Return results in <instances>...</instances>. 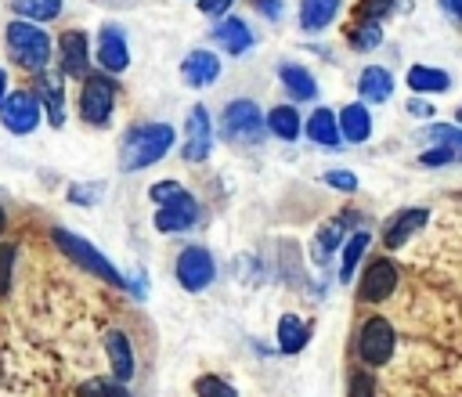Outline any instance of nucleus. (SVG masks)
<instances>
[{"mask_svg":"<svg viewBox=\"0 0 462 397\" xmlns=\"http://www.w3.org/2000/svg\"><path fill=\"white\" fill-rule=\"evenodd\" d=\"M170 148H173V126H170V123H141V126H134V130L123 137L119 166H123L126 173L144 170V166L159 162Z\"/></svg>","mask_w":462,"mask_h":397,"instance_id":"f257e3e1","label":"nucleus"},{"mask_svg":"<svg viewBox=\"0 0 462 397\" xmlns=\"http://www.w3.org/2000/svg\"><path fill=\"white\" fill-rule=\"evenodd\" d=\"M7 51L22 69L40 72L51 61V36L36 22H11L7 25Z\"/></svg>","mask_w":462,"mask_h":397,"instance_id":"f03ea898","label":"nucleus"},{"mask_svg":"<svg viewBox=\"0 0 462 397\" xmlns=\"http://www.w3.org/2000/svg\"><path fill=\"white\" fill-rule=\"evenodd\" d=\"M54 245H58L72 263H79L83 271L97 274L101 282H108V285H123V274H119V271L108 263V256L97 253L87 238H79V235H72V231H65V227H54Z\"/></svg>","mask_w":462,"mask_h":397,"instance_id":"7ed1b4c3","label":"nucleus"},{"mask_svg":"<svg viewBox=\"0 0 462 397\" xmlns=\"http://www.w3.org/2000/svg\"><path fill=\"white\" fill-rule=\"evenodd\" d=\"M224 137L231 141V144H260L263 141V130H267V119H263V112H260V105L256 101H231L227 108H224Z\"/></svg>","mask_w":462,"mask_h":397,"instance_id":"20e7f679","label":"nucleus"},{"mask_svg":"<svg viewBox=\"0 0 462 397\" xmlns=\"http://www.w3.org/2000/svg\"><path fill=\"white\" fill-rule=\"evenodd\" d=\"M112 105H116V87L105 76H87L79 90V115L94 126H105L112 115Z\"/></svg>","mask_w":462,"mask_h":397,"instance_id":"39448f33","label":"nucleus"},{"mask_svg":"<svg viewBox=\"0 0 462 397\" xmlns=\"http://www.w3.org/2000/svg\"><path fill=\"white\" fill-rule=\"evenodd\" d=\"M213 278H217V263H213L209 249L188 245V249L177 256V282H180L188 292H202Z\"/></svg>","mask_w":462,"mask_h":397,"instance_id":"423d86ee","label":"nucleus"},{"mask_svg":"<svg viewBox=\"0 0 462 397\" xmlns=\"http://www.w3.org/2000/svg\"><path fill=\"white\" fill-rule=\"evenodd\" d=\"M397 346V336H393V325L386 318H368L361 336H357V350H361V361L368 365H386L390 354Z\"/></svg>","mask_w":462,"mask_h":397,"instance_id":"0eeeda50","label":"nucleus"},{"mask_svg":"<svg viewBox=\"0 0 462 397\" xmlns=\"http://www.w3.org/2000/svg\"><path fill=\"white\" fill-rule=\"evenodd\" d=\"M0 123H4V130H11V134H29V130H36V123H40V105H36V97L32 94H7L4 101H0Z\"/></svg>","mask_w":462,"mask_h":397,"instance_id":"6e6552de","label":"nucleus"},{"mask_svg":"<svg viewBox=\"0 0 462 397\" xmlns=\"http://www.w3.org/2000/svg\"><path fill=\"white\" fill-rule=\"evenodd\" d=\"M209 148H213V126H209V112H206L202 105H195V108L188 112V137H184L180 155H184L188 162H202V159L209 155Z\"/></svg>","mask_w":462,"mask_h":397,"instance_id":"1a4fd4ad","label":"nucleus"},{"mask_svg":"<svg viewBox=\"0 0 462 397\" xmlns=\"http://www.w3.org/2000/svg\"><path fill=\"white\" fill-rule=\"evenodd\" d=\"M195 220H199V202H195L188 191H180L177 198L162 202L159 213H155V227L166 231V235H173V231H188Z\"/></svg>","mask_w":462,"mask_h":397,"instance_id":"9d476101","label":"nucleus"},{"mask_svg":"<svg viewBox=\"0 0 462 397\" xmlns=\"http://www.w3.org/2000/svg\"><path fill=\"white\" fill-rule=\"evenodd\" d=\"M397 267H393V260H372L368 263V271H365V278H361V296L365 300H386L393 289H397Z\"/></svg>","mask_w":462,"mask_h":397,"instance_id":"9b49d317","label":"nucleus"},{"mask_svg":"<svg viewBox=\"0 0 462 397\" xmlns=\"http://www.w3.org/2000/svg\"><path fill=\"white\" fill-rule=\"evenodd\" d=\"M97 61H101V69H108V72H123V69L130 65L126 40H123V32H119L116 25H105V29H101V36H97Z\"/></svg>","mask_w":462,"mask_h":397,"instance_id":"f8f14e48","label":"nucleus"},{"mask_svg":"<svg viewBox=\"0 0 462 397\" xmlns=\"http://www.w3.org/2000/svg\"><path fill=\"white\" fill-rule=\"evenodd\" d=\"M180 76H184L188 87H209L220 76V61H217L213 51H191L180 61Z\"/></svg>","mask_w":462,"mask_h":397,"instance_id":"ddd939ff","label":"nucleus"},{"mask_svg":"<svg viewBox=\"0 0 462 397\" xmlns=\"http://www.w3.org/2000/svg\"><path fill=\"white\" fill-rule=\"evenodd\" d=\"M426 220H430V209H422V206H411V209H404V213H397L390 224H386V235H383V242L390 245V249H397V245H404L415 231H422L426 227Z\"/></svg>","mask_w":462,"mask_h":397,"instance_id":"4468645a","label":"nucleus"},{"mask_svg":"<svg viewBox=\"0 0 462 397\" xmlns=\"http://www.w3.org/2000/svg\"><path fill=\"white\" fill-rule=\"evenodd\" d=\"M213 40H217L227 54H245V51L253 47V32H249V25H245L242 18H235V14H227V18L217 22Z\"/></svg>","mask_w":462,"mask_h":397,"instance_id":"2eb2a0df","label":"nucleus"},{"mask_svg":"<svg viewBox=\"0 0 462 397\" xmlns=\"http://www.w3.org/2000/svg\"><path fill=\"white\" fill-rule=\"evenodd\" d=\"M336 126H339V137H343V141H350V144H361V141H368V134H372V119H368V108H365V105H346V108L339 112Z\"/></svg>","mask_w":462,"mask_h":397,"instance_id":"dca6fc26","label":"nucleus"},{"mask_svg":"<svg viewBox=\"0 0 462 397\" xmlns=\"http://www.w3.org/2000/svg\"><path fill=\"white\" fill-rule=\"evenodd\" d=\"M105 346H108V361H112V375L116 383H126L134 375V350H130V339L123 332H108L105 336Z\"/></svg>","mask_w":462,"mask_h":397,"instance_id":"f3484780","label":"nucleus"},{"mask_svg":"<svg viewBox=\"0 0 462 397\" xmlns=\"http://www.w3.org/2000/svg\"><path fill=\"white\" fill-rule=\"evenodd\" d=\"M61 69L65 76H87V36L83 32H65L61 36Z\"/></svg>","mask_w":462,"mask_h":397,"instance_id":"a211bd4d","label":"nucleus"},{"mask_svg":"<svg viewBox=\"0 0 462 397\" xmlns=\"http://www.w3.org/2000/svg\"><path fill=\"white\" fill-rule=\"evenodd\" d=\"M357 90H361L365 101L383 105V101L390 97V90H393V76H390L386 69H379V65H368V69L361 72V79H357Z\"/></svg>","mask_w":462,"mask_h":397,"instance_id":"6ab92c4d","label":"nucleus"},{"mask_svg":"<svg viewBox=\"0 0 462 397\" xmlns=\"http://www.w3.org/2000/svg\"><path fill=\"white\" fill-rule=\"evenodd\" d=\"M336 14H339V0H303V4H300V25H303L307 32L325 29Z\"/></svg>","mask_w":462,"mask_h":397,"instance_id":"aec40b11","label":"nucleus"},{"mask_svg":"<svg viewBox=\"0 0 462 397\" xmlns=\"http://www.w3.org/2000/svg\"><path fill=\"white\" fill-rule=\"evenodd\" d=\"M408 87L415 94H440L451 87V76L440 72V69H430V65H411L408 69Z\"/></svg>","mask_w":462,"mask_h":397,"instance_id":"412c9836","label":"nucleus"},{"mask_svg":"<svg viewBox=\"0 0 462 397\" xmlns=\"http://www.w3.org/2000/svg\"><path fill=\"white\" fill-rule=\"evenodd\" d=\"M307 137L314 144H325V148H336L343 137H339V126H336V115L328 108H314V115L307 119Z\"/></svg>","mask_w":462,"mask_h":397,"instance_id":"4be33fe9","label":"nucleus"},{"mask_svg":"<svg viewBox=\"0 0 462 397\" xmlns=\"http://www.w3.org/2000/svg\"><path fill=\"white\" fill-rule=\"evenodd\" d=\"M307 339H310V325L307 321H300L292 314H285L278 321V346H282V354H300L307 346Z\"/></svg>","mask_w":462,"mask_h":397,"instance_id":"5701e85b","label":"nucleus"},{"mask_svg":"<svg viewBox=\"0 0 462 397\" xmlns=\"http://www.w3.org/2000/svg\"><path fill=\"white\" fill-rule=\"evenodd\" d=\"M278 76H282V83L289 87V94L296 97V101H310L314 94H318V83H314V76L303 69V65H282L278 69Z\"/></svg>","mask_w":462,"mask_h":397,"instance_id":"b1692460","label":"nucleus"},{"mask_svg":"<svg viewBox=\"0 0 462 397\" xmlns=\"http://www.w3.org/2000/svg\"><path fill=\"white\" fill-rule=\"evenodd\" d=\"M267 119V130L274 134V137H282V141H296L300 137V115H296V108H289V105H278L271 115H263Z\"/></svg>","mask_w":462,"mask_h":397,"instance_id":"393cba45","label":"nucleus"},{"mask_svg":"<svg viewBox=\"0 0 462 397\" xmlns=\"http://www.w3.org/2000/svg\"><path fill=\"white\" fill-rule=\"evenodd\" d=\"M368 231H354L350 238H346V245H343V263H339V282H350L354 278V267H357V260L365 256V249H368Z\"/></svg>","mask_w":462,"mask_h":397,"instance_id":"a878e982","label":"nucleus"},{"mask_svg":"<svg viewBox=\"0 0 462 397\" xmlns=\"http://www.w3.org/2000/svg\"><path fill=\"white\" fill-rule=\"evenodd\" d=\"M40 94L47 97V115H51V123L61 126V123H65V108H61V76H51V72L43 69V87H40Z\"/></svg>","mask_w":462,"mask_h":397,"instance_id":"bb28decb","label":"nucleus"},{"mask_svg":"<svg viewBox=\"0 0 462 397\" xmlns=\"http://www.w3.org/2000/svg\"><path fill=\"white\" fill-rule=\"evenodd\" d=\"M422 141H430L433 148H462V126H451V123H433V126H426L422 134H419Z\"/></svg>","mask_w":462,"mask_h":397,"instance_id":"cd10ccee","label":"nucleus"},{"mask_svg":"<svg viewBox=\"0 0 462 397\" xmlns=\"http://www.w3.org/2000/svg\"><path fill=\"white\" fill-rule=\"evenodd\" d=\"M383 43V29H379V18H361L350 32V47L354 51H372Z\"/></svg>","mask_w":462,"mask_h":397,"instance_id":"c85d7f7f","label":"nucleus"},{"mask_svg":"<svg viewBox=\"0 0 462 397\" xmlns=\"http://www.w3.org/2000/svg\"><path fill=\"white\" fill-rule=\"evenodd\" d=\"M11 7L25 18H32V22H51V18L61 14V0H14Z\"/></svg>","mask_w":462,"mask_h":397,"instance_id":"c756f323","label":"nucleus"},{"mask_svg":"<svg viewBox=\"0 0 462 397\" xmlns=\"http://www.w3.org/2000/svg\"><path fill=\"white\" fill-rule=\"evenodd\" d=\"M76 397H130V390L123 383H116V379H87L76 390Z\"/></svg>","mask_w":462,"mask_h":397,"instance_id":"7c9ffc66","label":"nucleus"},{"mask_svg":"<svg viewBox=\"0 0 462 397\" xmlns=\"http://www.w3.org/2000/svg\"><path fill=\"white\" fill-rule=\"evenodd\" d=\"M339 238H343V220H328V224L318 231V238H314V256L321 260L328 249L339 245Z\"/></svg>","mask_w":462,"mask_h":397,"instance_id":"2f4dec72","label":"nucleus"},{"mask_svg":"<svg viewBox=\"0 0 462 397\" xmlns=\"http://www.w3.org/2000/svg\"><path fill=\"white\" fill-rule=\"evenodd\" d=\"M195 393H199V397H238L235 386H227V383L217 379V375H202V379L195 383Z\"/></svg>","mask_w":462,"mask_h":397,"instance_id":"473e14b6","label":"nucleus"},{"mask_svg":"<svg viewBox=\"0 0 462 397\" xmlns=\"http://www.w3.org/2000/svg\"><path fill=\"white\" fill-rule=\"evenodd\" d=\"M101 191H105V184H72L69 188V198L79 202V206H94L101 198Z\"/></svg>","mask_w":462,"mask_h":397,"instance_id":"72a5a7b5","label":"nucleus"},{"mask_svg":"<svg viewBox=\"0 0 462 397\" xmlns=\"http://www.w3.org/2000/svg\"><path fill=\"white\" fill-rule=\"evenodd\" d=\"M325 184H332V188H339V191H357V177H354L350 170H328V173H325Z\"/></svg>","mask_w":462,"mask_h":397,"instance_id":"f704fd0d","label":"nucleus"},{"mask_svg":"<svg viewBox=\"0 0 462 397\" xmlns=\"http://www.w3.org/2000/svg\"><path fill=\"white\" fill-rule=\"evenodd\" d=\"M11 267H14V245H0V296L11 285Z\"/></svg>","mask_w":462,"mask_h":397,"instance_id":"c9c22d12","label":"nucleus"},{"mask_svg":"<svg viewBox=\"0 0 462 397\" xmlns=\"http://www.w3.org/2000/svg\"><path fill=\"white\" fill-rule=\"evenodd\" d=\"M180 191H184V188H180L177 180H162V184H152V191H148V195H152V202H159V206H162V202L177 198Z\"/></svg>","mask_w":462,"mask_h":397,"instance_id":"e433bc0d","label":"nucleus"},{"mask_svg":"<svg viewBox=\"0 0 462 397\" xmlns=\"http://www.w3.org/2000/svg\"><path fill=\"white\" fill-rule=\"evenodd\" d=\"M350 397H375V383L365 372H354L350 375Z\"/></svg>","mask_w":462,"mask_h":397,"instance_id":"4c0bfd02","label":"nucleus"},{"mask_svg":"<svg viewBox=\"0 0 462 397\" xmlns=\"http://www.w3.org/2000/svg\"><path fill=\"white\" fill-rule=\"evenodd\" d=\"M455 159V148H433V152H422V166H444V162H451Z\"/></svg>","mask_w":462,"mask_h":397,"instance_id":"58836bf2","label":"nucleus"},{"mask_svg":"<svg viewBox=\"0 0 462 397\" xmlns=\"http://www.w3.org/2000/svg\"><path fill=\"white\" fill-rule=\"evenodd\" d=\"M393 7V0H361V18H379Z\"/></svg>","mask_w":462,"mask_h":397,"instance_id":"ea45409f","label":"nucleus"},{"mask_svg":"<svg viewBox=\"0 0 462 397\" xmlns=\"http://www.w3.org/2000/svg\"><path fill=\"white\" fill-rule=\"evenodd\" d=\"M253 7H256L263 18H271V22L282 18V0H253Z\"/></svg>","mask_w":462,"mask_h":397,"instance_id":"a19ab883","label":"nucleus"},{"mask_svg":"<svg viewBox=\"0 0 462 397\" xmlns=\"http://www.w3.org/2000/svg\"><path fill=\"white\" fill-rule=\"evenodd\" d=\"M199 7H202V14H213V18H220V14L231 7V0H202Z\"/></svg>","mask_w":462,"mask_h":397,"instance_id":"79ce46f5","label":"nucleus"},{"mask_svg":"<svg viewBox=\"0 0 462 397\" xmlns=\"http://www.w3.org/2000/svg\"><path fill=\"white\" fill-rule=\"evenodd\" d=\"M408 112H411V115H433V105H426V101L415 97V101H408Z\"/></svg>","mask_w":462,"mask_h":397,"instance_id":"37998d69","label":"nucleus"},{"mask_svg":"<svg viewBox=\"0 0 462 397\" xmlns=\"http://www.w3.org/2000/svg\"><path fill=\"white\" fill-rule=\"evenodd\" d=\"M440 7H444L451 18H458V22H462V0H440Z\"/></svg>","mask_w":462,"mask_h":397,"instance_id":"c03bdc74","label":"nucleus"},{"mask_svg":"<svg viewBox=\"0 0 462 397\" xmlns=\"http://www.w3.org/2000/svg\"><path fill=\"white\" fill-rule=\"evenodd\" d=\"M7 97V76H4V69H0V101Z\"/></svg>","mask_w":462,"mask_h":397,"instance_id":"a18cd8bd","label":"nucleus"},{"mask_svg":"<svg viewBox=\"0 0 462 397\" xmlns=\"http://www.w3.org/2000/svg\"><path fill=\"white\" fill-rule=\"evenodd\" d=\"M0 235H4V209H0Z\"/></svg>","mask_w":462,"mask_h":397,"instance_id":"49530a36","label":"nucleus"},{"mask_svg":"<svg viewBox=\"0 0 462 397\" xmlns=\"http://www.w3.org/2000/svg\"><path fill=\"white\" fill-rule=\"evenodd\" d=\"M458 126H462V108H458Z\"/></svg>","mask_w":462,"mask_h":397,"instance_id":"de8ad7c7","label":"nucleus"}]
</instances>
